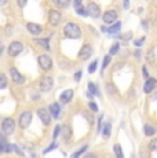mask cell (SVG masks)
I'll return each mask as SVG.
<instances>
[{
  "instance_id": "10",
  "label": "cell",
  "mask_w": 157,
  "mask_h": 158,
  "mask_svg": "<svg viewBox=\"0 0 157 158\" xmlns=\"http://www.w3.org/2000/svg\"><path fill=\"white\" fill-rule=\"evenodd\" d=\"M48 22L51 25H58L61 22V13L57 10H50V13H48Z\"/></svg>"
},
{
  "instance_id": "36",
  "label": "cell",
  "mask_w": 157,
  "mask_h": 158,
  "mask_svg": "<svg viewBox=\"0 0 157 158\" xmlns=\"http://www.w3.org/2000/svg\"><path fill=\"white\" fill-rule=\"evenodd\" d=\"M59 133H61V127H59V125H57V127H55V129H54V133H53V138H54V139H55V138H57V136H58V135H59Z\"/></svg>"
},
{
  "instance_id": "18",
  "label": "cell",
  "mask_w": 157,
  "mask_h": 158,
  "mask_svg": "<svg viewBox=\"0 0 157 158\" xmlns=\"http://www.w3.org/2000/svg\"><path fill=\"white\" fill-rule=\"evenodd\" d=\"M110 129H112V125H110V123H106L105 124V127H104V131H102V135H104V138H109V135H110Z\"/></svg>"
},
{
  "instance_id": "14",
  "label": "cell",
  "mask_w": 157,
  "mask_h": 158,
  "mask_svg": "<svg viewBox=\"0 0 157 158\" xmlns=\"http://www.w3.org/2000/svg\"><path fill=\"white\" fill-rule=\"evenodd\" d=\"M26 29L29 30V32L32 33V35H35V36H37V35H40L41 33V26L40 25H37V23H33V22H29L28 25H26Z\"/></svg>"
},
{
  "instance_id": "11",
  "label": "cell",
  "mask_w": 157,
  "mask_h": 158,
  "mask_svg": "<svg viewBox=\"0 0 157 158\" xmlns=\"http://www.w3.org/2000/svg\"><path fill=\"white\" fill-rule=\"evenodd\" d=\"M10 74H11V78H13L14 83H17V84H23V83H25V77H23V76L21 74V73L18 72L15 68H11L10 69Z\"/></svg>"
},
{
  "instance_id": "4",
  "label": "cell",
  "mask_w": 157,
  "mask_h": 158,
  "mask_svg": "<svg viewBox=\"0 0 157 158\" xmlns=\"http://www.w3.org/2000/svg\"><path fill=\"white\" fill-rule=\"evenodd\" d=\"M22 50H23L22 43H19V41H13V43L10 44V47H8V55L17 56V55H19V52H22Z\"/></svg>"
},
{
  "instance_id": "29",
  "label": "cell",
  "mask_w": 157,
  "mask_h": 158,
  "mask_svg": "<svg viewBox=\"0 0 157 158\" xmlns=\"http://www.w3.org/2000/svg\"><path fill=\"white\" fill-rule=\"evenodd\" d=\"M109 63H110V55H106L104 58V65H102V70H105V69L109 66Z\"/></svg>"
},
{
  "instance_id": "6",
  "label": "cell",
  "mask_w": 157,
  "mask_h": 158,
  "mask_svg": "<svg viewBox=\"0 0 157 158\" xmlns=\"http://www.w3.org/2000/svg\"><path fill=\"white\" fill-rule=\"evenodd\" d=\"M87 13H88L90 17L92 18H98L99 15H101V8H99V6L96 4L94 2H90L88 6H87Z\"/></svg>"
},
{
  "instance_id": "15",
  "label": "cell",
  "mask_w": 157,
  "mask_h": 158,
  "mask_svg": "<svg viewBox=\"0 0 157 158\" xmlns=\"http://www.w3.org/2000/svg\"><path fill=\"white\" fill-rule=\"evenodd\" d=\"M48 110H50L51 117L58 118L59 117V111H61V106H59V103H51L50 107H48Z\"/></svg>"
},
{
  "instance_id": "42",
  "label": "cell",
  "mask_w": 157,
  "mask_h": 158,
  "mask_svg": "<svg viewBox=\"0 0 157 158\" xmlns=\"http://www.w3.org/2000/svg\"><path fill=\"white\" fill-rule=\"evenodd\" d=\"M18 6H19V7H23V6H26V2L25 0H18Z\"/></svg>"
},
{
  "instance_id": "8",
  "label": "cell",
  "mask_w": 157,
  "mask_h": 158,
  "mask_svg": "<svg viewBox=\"0 0 157 158\" xmlns=\"http://www.w3.org/2000/svg\"><path fill=\"white\" fill-rule=\"evenodd\" d=\"M91 55H92V47L90 44H84L83 47H81V50L78 51V58H80L81 60L88 59Z\"/></svg>"
},
{
  "instance_id": "23",
  "label": "cell",
  "mask_w": 157,
  "mask_h": 158,
  "mask_svg": "<svg viewBox=\"0 0 157 158\" xmlns=\"http://www.w3.org/2000/svg\"><path fill=\"white\" fill-rule=\"evenodd\" d=\"M76 8V13L83 15V17H86V15H88V13H87V8H84L83 6H78V7H74Z\"/></svg>"
},
{
  "instance_id": "22",
  "label": "cell",
  "mask_w": 157,
  "mask_h": 158,
  "mask_svg": "<svg viewBox=\"0 0 157 158\" xmlns=\"http://www.w3.org/2000/svg\"><path fill=\"white\" fill-rule=\"evenodd\" d=\"M88 89H90V94H91V95H99V92H98V89H96L94 83H88Z\"/></svg>"
},
{
  "instance_id": "35",
  "label": "cell",
  "mask_w": 157,
  "mask_h": 158,
  "mask_svg": "<svg viewBox=\"0 0 157 158\" xmlns=\"http://www.w3.org/2000/svg\"><path fill=\"white\" fill-rule=\"evenodd\" d=\"M11 150H14V151H15V153L18 154V156H22V157H23V156H25V154H23V153H22V151H21V150H19V148H18V147H17V146H10V151H11Z\"/></svg>"
},
{
  "instance_id": "38",
  "label": "cell",
  "mask_w": 157,
  "mask_h": 158,
  "mask_svg": "<svg viewBox=\"0 0 157 158\" xmlns=\"http://www.w3.org/2000/svg\"><path fill=\"white\" fill-rule=\"evenodd\" d=\"M90 109H91V111H96V110H98V107H96V105L94 102L90 103Z\"/></svg>"
},
{
  "instance_id": "45",
  "label": "cell",
  "mask_w": 157,
  "mask_h": 158,
  "mask_svg": "<svg viewBox=\"0 0 157 158\" xmlns=\"http://www.w3.org/2000/svg\"><path fill=\"white\" fill-rule=\"evenodd\" d=\"M134 55H135V58H139V56H141V52H139V51H135Z\"/></svg>"
},
{
  "instance_id": "3",
  "label": "cell",
  "mask_w": 157,
  "mask_h": 158,
  "mask_svg": "<svg viewBox=\"0 0 157 158\" xmlns=\"http://www.w3.org/2000/svg\"><path fill=\"white\" fill-rule=\"evenodd\" d=\"M53 85H54V80L51 76H44V77H41L40 81H39V88H40L41 92H48V91H51Z\"/></svg>"
},
{
  "instance_id": "34",
  "label": "cell",
  "mask_w": 157,
  "mask_h": 158,
  "mask_svg": "<svg viewBox=\"0 0 157 158\" xmlns=\"http://www.w3.org/2000/svg\"><path fill=\"white\" fill-rule=\"evenodd\" d=\"M57 147H58V143H57V142H54V143H53V144H51V146H50V147H47V148H46V150H44V151H43V154H47V153H48V151L54 150V148H57Z\"/></svg>"
},
{
  "instance_id": "24",
  "label": "cell",
  "mask_w": 157,
  "mask_h": 158,
  "mask_svg": "<svg viewBox=\"0 0 157 158\" xmlns=\"http://www.w3.org/2000/svg\"><path fill=\"white\" fill-rule=\"evenodd\" d=\"M119 39H121V40H124V41H127V40H129V39H132V33L131 32H127V33H124V35H119L117 36Z\"/></svg>"
},
{
  "instance_id": "12",
  "label": "cell",
  "mask_w": 157,
  "mask_h": 158,
  "mask_svg": "<svg viewBox=\"0 0 157 158\" xmlns=\"http://www.w3.org/2000/svg\"><path fill=\"white\" fill-rule=\"evenodd\" d=\"M116 19H117V13L114 10H109L104 14V22L105 23H116Z\"/></svg>"
},
{
  "instance_id": "39",
  "label": "cell",
  "mask_w": 157,
  "mask_h": 158,
  "mask_svg": "<svg viewBox=\"0 0 157 158\" xmlns=\"http://www.w3.org/2000/svg\"><path fill=\"white\" fill-rule=\"evenodd\" d=\"M83 115H84V117H86V118H88V120H90V123H94V118H92V115H91V114L83 113Z\"/></svg>"
},
{
  "instance_id": "19",
  "label": "cell",
  "mask_w": 157,
  "mask_h": 158,
  "mask_svg": "<svg viewBox=\"0 0 157 158\" xmlns=\"http://www.w3.org/2000/svg\"><path fill=\"white\" fill-rule=\"evenodd\" d=\"M155 128H153L152 125H149V124H146V125H145V133H146V136H153L155 135Z\"/></svg>"
},
{
  "instance_id": "26",
  "label": "cell",
  "mask_w": 157,
  "mask_h": 158,
  "mask_svg": "<svg viewBox=\"0 0 157 158\" xmlns=\"http://www.w3.org/2000/svg\"><path fill=\"white\" fill-rule=\"evenodd\" d=\"M7 85V77L6 74H0V88H6Z\"/></svg>"
},
{
  "instance_id": "27",
  "label": "cell",
  "mask_w": 157,
  "mask_h": 158,
  "mask_svg": "<svg viewBox=\"0 0 157 158\" xmlns=\"http://www.w3.org/2000/svg\"><path fill=\"white\" fill-rule=\"evenodd\" d=\"M149 148L152 151H157V138H155L153 140H150V143H149Z\"/></svg>"
},
{
  "instance_id": "30",
  "label": "cell",
  "mask_w": 157,
  "mask_h": 158,
  "mask_svg": "<svg viewBox=\"0 0 157 158\" xmlns=\"http://www.w3.org/2000/svg\"><path fill=\"white\" fill-rule=\"evenodd\" d=\"M86 150H87V146H84V147H81L78 151H76V153H74L73 156H72V158H78V157H80V154H81V153H84Z\"/></svg>"
},
{
  "instance_id": "5",
  "label": "cell",
  "mask_w": 157,
  "mask_h": 158,
  "mask_svg": "<svg viewBox=\"0 0 157 158\" xmlns=\"http://www.w3.org/2000/svg\"><path fill=\"white\" fill-rule=\"evenodd\" d=\"M31 121H32V113L31 111H23V113L19 115V127L22 129L28 128L29 124H31Z\"/></svg>"
},
{
  "instance_id": "41",
  "label": "cell",
  "mask_w": 157,
  "mask_h": 158,
  "mask_svg": "<svg viewBox=\"0 0 157 158\" xmlns=\"http://www.w3.org/2000/svg\"><path fill=\"white\" fill-rule=\"evenodd\" d=\"M80 78H81V72H77L76 74H74V80H76V81H80Z\"/></svg>"
},
{
  "instance_id": "13",
  "label": "cell",
  "mask_w": 157,
  "mask_h": 158,
  "mask_svg": "<svg viewBox=\"0 0 157 158\" xmlns=\"http://www.w3.org/2000/svg\"><path fill=\"white\" fill-rule=\"evenodd\" d=\"M156 85H157V80H156V78H147L146 83H145L143 91H145L146 94H149V92H152V91L155 89Z\"/></svg>"
},
{
  "instance_id": "7",
  "label": "cell",
  "mask_w": 157,
  "mask_h": 158,
  "mask_svg": "<svg viewBox=\"0 0 157 158\" xmlns=\"http://www.w3.org/2000/svg\"><path fill=\"white\" fill-rule=\"evenodd\" d=\"M37 60H39L40 68L44 69V70H50V69L53 68V60H51V58L48 55H40Z\"/></svg>"
},
{
  "instance_id": "17",
  "label": "cell",
  "mask_w": 157,
  "mask_h": 158,
  "mask_svg": "<svg viewBox=\"0 0 157 158\" xmlns=\"http://www.w3.org/2000/svg\"><path fill=\"white\" fill-rule=\"evenodd\" d=\"M121 29V22H116L113 25H110V28L108 29V33H117Z\"/></svg>"
},
{
  "instance_id": "44",
  "label": "cell",
  "mask_w": 157,
  "mask_h": 158,
  "mask_svg": "<svg viewBox=\"0 0 157 158\" xmlns=\"http://www.w3.org/2000/svg\"><path fill=\"white\" fill-rule=\"evenodd\" d=\"M84 158H96V157H95V154H86Z\"/></svg>"
},
{
  "instance_id": "2",
  "label": "cell",
  "mask_w": 157,
  "mask_h": 158,
  "mask_svg": "<svg viewBox=\"0 0 157 158\" xmlns=\"http://www.w3.org/2000/svg\"><path fill=\"white\" fill-rule=\"evenodd\" d=\"M15 131V121L13 118H4L2 123V132L3 135H11Z\"/></svg>"
},
{
  "instance_id": "33",
  "label": "cell",
  "mask_w": 157,
  "mask_h": 158,
  "mask_svg": "<svg viewBox=\"0 0 157 158\" xmlns=\"http://www.w3.org/2000/svg\"><path fill=\"white\" fill-rule=\"evenodd\" d=\"M155 59H156V55H155V52H153V50H149V52H147V60L153 62Z\"/></svg>"
},
{
  "instance_id": "37",
  "label": "cell",
  "mask_w": 157,
  "mask_h": 158,
  "mask_svg": "<svg viewBox=\"0 0 157 158\" xmlns=\"http://www.w3.org/2000/svg\"><path fill=\"white\" fill-rule=\"evenodd\" d=\"M143 43H145V37H141V39H138V40L135 41V45H137V47H141Z\"/></svg>"
},
{
  "instance_id": "46",
  "label": "cell",
  "mask_w": 157,
  "mask_h": 158,
  "mask_svg": "<svg viewBox=\"0 0 157 158\" xmlns=\"http://www.w3.org/2000/svg\"><path fill=\"white\" fill-rule=\"evenodd\" d=\"M142 73H143V74H145V77H147V70H146V69H142Z\"/></svg>"
},
{
  "instance_id": "20",
  "label": "cell",
  "mask_w": 157,
  "mask_h": 158,
  "mask_svg": "<svg viewBox=\"0 0 157 158\" xmlns=\"http://www.w3.org/2000/svg\"><path fill=\"white\" fill-rule=\"evenodd\" d=\"M35 43H37V44H40L41 47H44V48H50V45H48V39H37V40H35Z\"/></svg>"
},
{
  "instance_id": "1",
  "label": "cell",
  "mask_w": 157,
  "mask_h": 158,
  "mask_svg": "<svg viewBox=\"0 0 157 158\" xmlns=\"http://www.w3.org/2000/svg\"><path fill=\"white\" fill-rule=\"evenodd\" d=\"M63 35L69 39H78L81 36V29L76 23H66L63 26Z\"/></svg>"
},
{
  "instance_id": "40",
  "label": "cell",
  "mask_w": 157,
  "mask_h": 158,
  "mask_svg": "<svg viewBox=\"0 0 157 158\" xmlns=\"http://www.w3.org/2000/svg\"><path fill=\"white\" fill-rule=\"evenodd\" d=\"M108 91H109V92H116V89H114V85H112V84H108Z\"/></svg>"
},
{
  "instance_id": "16",
  "label": "cell",
  "mask_w": 157,
  "mask_h": 158,
  "mask_svg": "<svg viewBox=\"0 0 157 158\" xmlns=\"http://www.w3.org/2000/svg\"><path fill=\"white\" fill-rule=\"evenodd\" d=\"M72 98H73V91L72 89H66V91H63V92L61 94V102L62 103H69L72 101Z\"/></svg>"
},
{
  "instance_id": "25",
  "label": "cell",
  "mask_w": 157,
  "mask_h": 158,
  "mask_svg": "<svg viewBox=\"0 0 157 158\" xmlns=\"http://www.w3.org/2000/svg\"><path fill=\"white\" fill-rule=\"evenodd\" d=\"M55 4L58 6V7H69V2L68 0H55Z\"/></svg>"
},
{
  "instance_id": "43",
  "label": "cell",
  "mask_w": 157,
  "mask_h": 158,
  "mask_svg": "<svg viewBox=\"0 0 157 158\" xmlns=\"http://www.w3.org/2000/svg\"><path fill=\"white\" fill-rule=\"evenodd\" d=\"M73 4H74V7H78V6H81V2L80 0H74Z\"/></svg>"
},
{
  "instance_id": "32",
  "label": "cell",
  "mask_w": 157,
  "mask_h": 158,
  "mask_svg": "<svg viewBox=\"0 0 157 158\" xmlns=\"http://www.w3.org/2000/svg\"><path fill=\"white\" fill-rule=\"evenodd\" d=\"M119 48H120V45L119 44H113V47L110 48V52H109V55L112 56V55H114V54L119 51Z\"/></svg>"
},
{
  "instance_id": "21",
  "label": "cell",
  "mask_w": 157,
  "mask_h": 158,
  "mask_svg": "<svg viewBox=\"0 0 157 158\" xmlns=\"http://www.w3.org/2000/svg\"><path fill=\"white\" fill-rule=\"evenodd\" d=\"M114 154H116V157H117V158H124V154H123V150H121V147H120L119 144H116V146H114Z\"/></svg>"
},
{
  "instance_id": "9",
  "label": "cell",
  "mask_w": 157,
  "mask_h": 158,
  "mask_svg": "<svg viewBox=\"0 0 157 158\" xmlns=\"http://www.w3.org/2000/svg\"><path fill=\"white\" fill-rule=\"evenodd\" d=\"M37 115H39V118L43 121L44 125H48V124L51 123V114H50V110H47V109H39Z\"/></svg>"
},
{
  "instance_id": "31",
  "label": "cell",
  "mask_w": 157,
  "mask_h": 158,
  "mask_svg": "<svg viewBox=\"0 0 157 158\" xmlns=\"http://www.w3.org/2000/svg\"><path fill=\"white\" fill-rule=\"evenodd\" d=\"M96 65H98V60H94V62L90 65V68H88V73H94L96 70Z\"/></svg>"
},
{
  "instance_id": "28",
  "label": "cell",
  "mask_w": 157,
  "mask_h": 158,
  "mask_svg": "<svg viewBox=\"0 0 157 158\" xmlns=\"http://www.w3.org/2000/svg\"><path fill=\"white\" fill-rule=\"evenodd\" d=\"M62 135H63V138L65 139H70V128H69V127H65V128H63V132H62Z\"/></svg>"
}]
</instances>
